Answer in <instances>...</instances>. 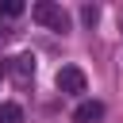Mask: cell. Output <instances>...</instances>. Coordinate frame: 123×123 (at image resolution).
<instances>
[{
  "label": "cell",
  "mask_w": 123,
  "mask_h": 123,
  "mask_svg": "<svg viewBox=\"0 0 123 123\" xmlns=\"http://www.w3.org/2000/svg\"><path fill=\"white\" fill-rule=\"evenodd\" d=\"M31 19L35 23H42V27H50V31H69V12L62 8V4H54V0H38V4H31Z\"/></svg>",
  "instance_id": "obj_1"
},
{
  "label": "cell",
  "mask_w": 123,
  "mask_h": 123,
  "mask_svg": "<svg viewBox=\"0 0 123 123\" xmlns=\"http://www.w3.org/2000/svg\"><path fill=\"white\" fill-rule=\"evenodd\" d=\"M4 73L12 77V85H15V88H27V85L35 81V73H38L35 54H15V58H8V62H4Z\"/></svg>",
  "instance_id": "obj_2"
},
{
  "label": "cell",
  "mask_w": 123,
  "mask_h": 123,
  "mask_svg": "<svg viewBox=\"0 0 123 123\" xmlns=\"http://www.w3.org/2000/svg\"><path fill=\"white\" fill-rule=\"evenodd\" d=\"M58 88L69 92V96H77V92L88 88V81H85V73H81L77 65H62V69H58Z\"/></svg>",
  "instance_id": "obj_3"
},
{
  "label": "cell",
  "mask_w": 123,
  "mask_h": 123,
  "mask_svg": "<svg viewBox=\"0 0 123 123\" xmlns=\"http://www.w3.org/2000/svg\"><path fill=\"white\" fill-rule=\"evenodd\" d=\"M73 119H77V123H100V119H104V104H100V100H85V104L73 111Z\"/></svg>",
  "instance_id": "obj_4"
},
{
  "label": "cell",
  "mask_w": 123,
  "mask_h": 123,
  "mask_svg": "<svg viewBox=\"0 0 123 123\" xmlns=\"http://www.w3.org/2000/svg\"><path fill=\"white\" fill-rule=\"evenodd\" d=\"M0 123H23V108L19 104H0Z\"/></svg>",
  "instance_id": "obj_5"
},
{
  "label": "cell",
  "mask_w": 123,
  "mask_h": 123,
  "mask_svg": "<svg viewBox=\"0 0 123 123\" xmlns=\"http://www.w3.org/2000/svg\"><path fill=\"white\" fill-rule=\"evenodd\" d=\"M0 15H4V19H15V15H23V4H19V0H4V4H0Z\"/></svg>",
  "instance_id": "obj_6"
},
{
  "label": "cell",
  "mask_w": 123,
  "mask_h": 123,
  "mask_svg": "<svg viewBox=\"0 0 123 123\" xmlns=\"http://www.w3.org/2000/svg\"><path fill=\"white\" fill-rule=\"evenodd\" d=\"M96 15H100V12H96V8H81V19H85V23H88V27H92V23H96Z\"/></svg>",
  "instance_id": "obj_7"
},
{
  "label": "cell",
  "mask_w": 123,
  "mask_h": 123,
  "mask_svg": "<svg viewBox=\"0 0 123 123\" xmlns=\"http://www.w3.org/2000/svg\"><path fill=\"white\" fill-rule=\"evenodd\" d=\"M8 35H12V27H8V23H0V38H8Z\"/></svg>",
  "instance_id": "obj_8"
}]
</instances>
